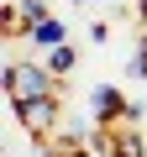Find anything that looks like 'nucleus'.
I'll return each instance as SVG.
<instances>
[{
    "label": "nucleus",
    "mask_w": 147,
    "mask_h": 157,
    "mask_svg": "<svg viewBox=\"0 0 147 157\" xmlns=\"http://www.w3.org/2000/svg\"><path fill=\"white\" fill-rule=\"evenodd\" d=\"M6 94H11V105H21V100H37V94H58V73L47 68V63H11L6 68Z\"/></svg>",
    "instance_id": "nucleus-1"
},
{
    "label": "nucleus",
    "mask_w": 147,
    "mask_h": 157,
    "mask_svg": "<svg viewBox=\"0 0 147 157\" xmlns=\"http://www.w3.org/2000/svg\"><path fill=\"white\" fill-rule=\"evenodd\" d=\"M16 121L42 141V136H53L58 131V94H37V100H21L16 105Z\"/></svg>",
    "instance_id": "nucleus-2"
},
{
    "label": "nucleus",
    "mask_w": 147,
    "mask_h": 157,
    "mask_svg": "<svg viewBox=\"0 0 147 157\" xmlns=\"http://www.w3.org/2000/svg\"><path fill=\"white\" fill-rule=\"evenodd\" d=\"M89 105H95V121H100V126H116V121H137V115H142L116 84H100V89L89 94Z\"/></svg>",
    "instance_id": "nucleus-3"
},
{
    "label": "nucleus",
    "mask_w": 147,
    "mask_h": 157,
    "mask_svg": "<svg viewBox=\"0 0 147 157\" xmlns=\"http://www.w3.org/2000/svg\"><path fill=\"white\" fill-rule=\"evenodd\" d=\"M42 157H95V141H79V136H42Z\"/></svg>",
    "instance_id": "nucleus-4"
},
{
    "label": "nucleus",
    "mask_w": 147,
    "mask_h": 157,
    "mask_svg": "<svg viewBox=\"0 0 147 157\" xmlns=\"http://www.w3.org/2000/svg\"><path fill=\"white\" fill-rule=\"evenodd\" d=\"M63 37H68V32H63V21H58L53 11H47V16H37V21L26 26V42H37V47H58Z\"/></svg>",
    "instance_id": "nucleus-5"
},
{
    "label": "nucleus",
    "mask_w": 147,
    "mask_h": 157,
    "mask_svg": "<svg viewBox=\"0 0 147 157\" xmlns=\"http://www.w3.org/2000/svg\"><path fill=\"white\" fill-rule=\"evenodd\" d=\"M47 68L63 78V73H74V47L68 42H58V47H47Z\"/></svg>",
    "instance_id": "nucleus-6"
},
{
    "label": "nucleus",
    "mask_w": 147,
    "mask_h": 157,
    "mask_svg": "<svg viewBox=\"0 0 147 157\" xmlns=\"http://www.w3.org/2000/svg\"><path fill=\"white\" fill-rule=\"evenodd\" d=\"M131 73L137 78H147V32L137 37V47H131Z\"/></svg>",
    "instance_id": "nucleus-7"
},
{
    "label": "nucleus",
    "mask_w": 147,
    "mask_h": 157,
    "mask_svg": "<svg viewBox=\"0 0 147 157\" xmlns=\"http://www.w3.org/2000/svg\"><path fill=\"white\" fill-rule=\"evenodd\" d=\"M79 6H95V0H79Z\"/></svg>",
    "instance_id": "nucleus-8"
}]
</instances>
